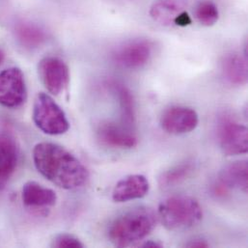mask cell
<instances>
[{
    "label": "cell",
    "instance_id": "obj_2",
    "mask_svg": "<svg viewBox=\"0 0 248 248\" xmlns=\"http://www.w3.org/2000/svg\"><path fill=\"white\" fill-rule=\"evenodd\" d=\"M156 221V216L152 209L135 208L124 213L111 223L108 238L115 247H129L150 235Z\"/></svg>",
    "mask_w": 248,
    "mask_h": 248
},
{
    "label": "cell",
    "instance_id": "obj_5",
    "mask_svg": "<svg viewBox=\"0 0 248 248\" xmlns=\"http://www.w3.org/2000/svg\"><path fill=\"white\" fill-rule=\"evenodd\" d=\"M217 138L220 148L226 155L248 153V127L238 123L229 115H223L220 118L217 125Z\"/></svg>",
    "mask_w": 248,
    "mask_h": 248
},
{
    "label": "cell",
    "instance_id": "obj_21",
    "mask_svg": "<svg viewBox=\"0 0 248 248\" xmlns=\"http://www.w3.org/2000/svg\"><path fill=\"white\" fill-rule=\"evenodd\" d=\"M51 247L56 248H84V245L73 235L60 234L52 240Z\"/></svg>",
    "mask_w": 248,
    "mask_h": 248
},
{
    "label": "cell",
    "instance_id": "obj_18",
    "mask_svg": "<svg viewBox=\"0 0 248 248\" xmlns=\"http://www.w3.org/2000/svg\"><path fill=\"white\" fill-rule=\"evenodd\" d=\"M194 169L195 164L191 160H186L176 164L175 166L161 173L158 178V185L161 188H169L180 185L191 176Z\"/></svg>",
    "mask_w": 248,
    "mask_h": 248
},
{
    "label": "cell",
    "instance_id": "obj_4",
    "mask_svg": "<svg viewBox=\"0 0 248 248\" xmlns=\"http://www.w3.org/2000/svg\"><path fill=\"white\" fill-rule=\"evenodd\" d=\"M32 117L36 126L48 135H61L70 128V123L64 110L46 93L37 95Z\"/></svg>",
    "mask_w": 248,
    "mask_h": 248
},
{
    "label": "cell",
    "instance_id": "obj_9",
    "mask_svg": "<svg viewBox=\"0 0 248 248\" xmlns=\"http://www.w3.org/2000/svg\"><path fill=\"white\" fill-rule=\"evenodd\" d=\"M152 45L146 40L129 41L117 47L113 54V61L125 69L143 67L152 55Z\"/></svg>",
    "mask_w": 248,
    "mask_h": 248
},
{
    "label": "cell",
    "instance_id": "obj_14",
    "mask_svg": "<svg viewBox=\"0 0 248 248\" xmlns=\"http://www.w3.org/2000/svg\"><path fill=\"white\" fill-rule=\"evenodd\" d=\"M224 79L231 85L244 86L248 82L247 56L232 52L224 55L220 64Z\"/></svg>",
    "mask_w": 248,
    "mask_h": 248
},
{
    "label": "cell",
    "instance_id": "obj_11",
    "mask_svg": "<svg viewBox=\"0 0 248 248\" xmlns=\"http://www.w3.org/2000/svg\"><path fill=\"white\" fill-rule=\"evenodd\" d=\"M229 189H238L245 193L248 192V163L247 160L231 162L219 172L216 191L224 194Z\"/></svg>",
    "mask_w": 248,
    "mask_h": 248
},
{
    "label": "cell",
    "instance_id": "obj_19",
    "mask_svg": "<svg viewBox=\"0 0 248 248\" xmlns=\"http://www.w3.org/2000/svg\"><path fill=\"white\" fill-rule=\"evenodd\" d=\"M111 85L114 94L119 100L118 102L120 105L123 124L129 128H132L135 124V104L133 96L128 88L122 83L113 82Z\"/></svg>",
    "mask_w": 248,
    "mask_h": 248
},
{
    "label": "cell",
    "instance_id": "obj_8",
    "mask_svg": "<svg viewBox=\"0 0 248 248\" xmlns=\"http://www.w3.org/2000/svg\"><path fill=\"white\" fill-rule=\"evenodd\" d=\"M199 123L197 112L187 107L173 106L166 108L160 116V125L167 133L174 135L193 131Z\"/></svg>",
    "mask_w": 248,
    "mask_h": 248
},
{
    "label": "cell",
    "instance_id": "obj_13",
    "mask_svg": "<svg viewBox=\"0 0 248 248\" xmlns=\"http://www.w3.org/2000/svg\"><path fill=\"white\" fill-rule=\"evenodd\" d=\"M21 197L23 204L32 209H47L53 207L57 201V195L54 190L45 187L34 181L24 184Z\"/></svg>",
    "mask_w": 248,
    "mask_h": 248
},
{
    "label": "cell",
    "instance_id": "obj_10",
    "mask_svg": "<svg viewBox=\"0 0 248 248\" xmlns=\"http://www.w3.org/2000/svg\"><path fill=\"white\" fill-rule=\"evenodd\" d=\"M96 136L102 145L109 148L131 149L137 145V136L132 128L109 121L98 124Z\"/></svg>",
    "mask_w": 248,
    "mask_h": 248
},
{
    "label": "cell",
    "instance_id": "obj_6",
    "mask_svg": "<svg viewBox=\"0 0 248 248\" xmlns=\"http://www.w3.org/2000/svg\"><path fill=\"white\" fill-rule=\"evenodd\" d=\"M38 75L46 89L54 96L60 95L69 85V68L58 57L47 56L43 58L38 65Z\"/></svg>",
    "mask_w": 248,
    "mask_h": 248
},
{
    "label": "cell",
    "instance_id": "obj_24",
    "mask_svg": "<svg viewBox=\"0 0 248 248\" xmlns=\"http://www.w3.org/2000/svg\"><path fill=\"white\" fill-rule=\"evenodd\" d=\"M4 58H5V54H4V52L2 51V49L0 48V66L2 65V63H3V61H4Z\"/></svg>",
    "mask_w": 248,
    "mask_h": 248
},
{
    "label": "cell",
    "instance_id": "obj_1",
    "mask_svg": "<svg viewBox=\"0 0 248 248\" xmlns=\"http://www.w3.org/2000/svg\"><path fill=\"white\" fill-rule=\"evenodd\" d=\"M33 161L45 178L63 189L79 188L89 179V172L80 160L54 143L37 144L33 150Z\"/></svg>",
    "mask_w": 248,
    "mask_h": 248
},
{
    "label": "cell",
    "instance_id": "obj_7",
    "mask_svg": "<svg viewBox=\"0 0 248 248\" xmlns=\"http://www.w3.org/2000/svg\"><path fill=\"white\" fill-rule=\"evenodd\" d=\"M27 97L24 76L20 69L12 67L0 73V106L16 108L24 104Z\"/></svg>",
    "mask_w": 248,
    "mask_h": 248
},
{
    "label": "cell",
    "instance_id": "obj_16",
    "mask_svg": "<svg viewBox=\"0 0 248 248\" xmlns=\"http://www.w3.org/2000/svg\"><path fill=\"white\" fill-rule=\"evenodd\" d=\"M182 4L176 0H157L150 9L151 17L162 25H175L178 16L184 12Z\"/></svg>",
    "mask_w": 248,
    "mask_h": 248
},
{
    "label": "cell",
    "instance_id": "obj_15",
    "mask_svg": "<svg viewBox=\"0 0 248 248\" xmlns=\"http://www.w3.org/2000/svg\"><path fill=\"white\" fill-rule=\"evenodd\" d=\"M18 161V149L14 138L0 134V186H4L16 171Z\"/></svg>",
    "mask_w": 248,
    "mask_h": 248
},
{
    "label": "cell",
    "instance_id": "obj_12",
    "mask_svg": "<svg viewBox=\"0 0 248 248\" xmlns=\"http://www.w3.org/2000/svg\"><path fill=\"white\" fill-rule=\"evenodd\" d=\"M150 190V183L144 175L133 174L120 180L112 191L116 203H124L145 197Z\"/></svg>",
    "mask_w": 248,
    "mask_h": 248
},
{
    "label": "cell",
    "instance_id": "obj_3",
    "mask_svg": "<svg viewBox=\"0 0 248 248\" xmlns=\"http://www.w3.org/2000/svg\"><path fill=\"white\" fill-rule=\"evenodd\" d=\"M157 212L160 222L169 231L194 227L203 218V210L199 202L186 195L166 198L159 204Z\"/></svg>",
    "mask_w": 248,
    "mask_h": 248
},
{
    "label": "cell",
    "instance_id": "obj_17",
    "mask_svg": "<svg viewBox=\"0 0 248 248\" xmlns=\"http://www.w3.org/2000/svg\"><path fill=\"white\" fill-rule=\"evenodd\" d=\"M15 35L17 42L28 49L41 46L46 40V32L39 25L26 21L16 24Z\"/></svg>",
    "mask_w": 248,
    "mask_h": 248
},
{
    "label": "cell",
    "instance_id": "obj_22",
    "mask_svg": "<svg viewBox=\"0 0 248 248\" xmlns=\"http://www.w3.org/2000/svg\"><path fill=\"white\" fill-rule=\"evenodd\" d=\"M186 247L188 248H210V244L203 239H194L189 241Z\"/></svg>",
    "mask_w": 248,
    "mask_h": 248
},
{
    "label": "cell",
    "instance_id": "obj_20",
    "mask_svg": "<svg viewBox=\"0 0 248 248\" xmlns=\"http://www.w3.org/2000/svg\"><path fill=\"white\" fill-rule=\"evenodd\" d=\"M195 17L204 26L215 25L219 18L217 6L210 0L201 1L195 9Z\"/></svg>",
    "mask_w": 248,
    "mask_h": 248
},
{
    "label": "cell",
    "instance_id": "obj_23",
    "mask_svg": "<svg viewBox=\"0 0 248 248\" xmlns=\"http://www.w3.org/2000/svg\"><path fill=\"white\" fill-rule=\"evenodd\" d=\"M141 248H163V245L159 242H156V241H148V242H145L143 243L141 246Z\"/></svg>",
    "mask_w": 248,
    "mask_h": 248
}]
</instances>
